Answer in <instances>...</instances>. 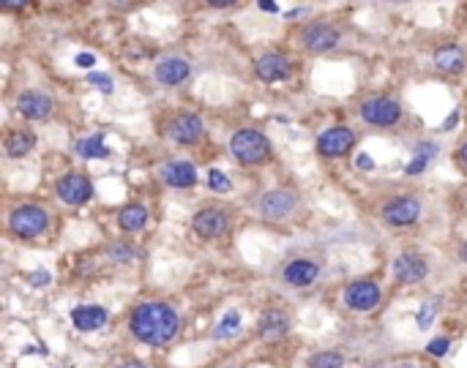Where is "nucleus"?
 I'll list each match as a JSON object with an SVG mask.
<instances>
[{
  "label": "nucleus",
  "instance_id": "2f4dec72",
  "mask_svg": "<svg viewBox=\"0 0 467 368\" xmlns=\"http://www.w3.org/2000/svg\"><path fill=\"white\" fill-rule=\"evenodd\" d=\"M110 254H112V259H115V262H128V259L134 256V248H126V245H112V248H110Z\"/></svg>",
  "mask_w": 467,
  "mask_h": 368
},
{
  "label": "nucleus",
  "instance_id": "aec40b11",
  "mask_svg": "<svg viewBox=\"0 0 467 368\" xmlns=\"http://www.w3.org/2000/svg\"><path fill=\"white\" fill-rule=\"evenodd\" d=\"M287 330H290V316L284 311H276V308L265 311L257 322V333L265 341H276V338L287 336Z\"/></svg>",
  "mask_w": 467,
  "mask_h": 368
},
{
  "label": "nucleus",
  "instance_id": "a878e982",
  "mask_svg": "<svg viewBox=\"0 0 467 368\" xmlns=\"http://www.w3.org/2000/svg\"><path fill=\"white\" fill-rule=\"evenodd\" d=\"M437 311H440V298H429V300H424V303H421V308H418V316H415V322H418V328H421V330H429V328H432Z\"/></svg>",
  "mask_w": 467,
  "mask_h": 368
},
{
  "label": "nucleus",
  "instance_id": "7ed1b4c3",
  "mask_svg": "<svg viewBox=\"0 0 467 368\" xmlns=\"http://www.w3.org/2000/svg\"><path fill=\"white\" fill-rule=\"evenodd\" d=\"M50 227V213L38 205H20L8 215V229L17 238H38Z\"/></svg>",
  "mask_w": 467,
  "mask_h": 368
},
{
  "label": "nucleus",
  "instance_id": "1a4fd4ad",
  "mask_svg": "<svg viewBox=\"0 0 467 368\" xmlns=\"http://www.w3.org/2000/svg\"><path fill=\"white\" fill-rule=\"evenodd\" d=\"M191 229H194V232H197V238H202V240L221 238V235L227 232V213H224V210H218V208H202L200 213L194 215Z\"/></svg>",
  "mask_w": 467,
  "mask_h": 368
},
{
  "label": "nucleus",
  "instance_id": "a211bd4d",
  "mask_svg": "<svg viewBox=\"0 0 467 368\" xmlns=\"http://www.w3.org/2000/svg\"><path fill=\"white\" fill-rule=\"evenodd\" d=\"M254 68H257V77H260L262 82H281V79L290 77V61H287L284 55H276V52L262 55Z\"/></svg>",
  "mask_w": 467,
  "mask_h": 368
},
{
  "label": "nucleus",
  "instance_id": "0eeeda50",
  "mask_svg": "<svg viewBox=\"0 0 467 368\" xmlns=\"http://www.w3.org/2000/svg\"><path fill=\"white\" fill-rule=\"evenodd\" d=\"M383 218L391 227H410L421 218V202L415 197H396L383 205Z\"/></svg>",
  "mask_w": 467,
  "mask_h": 368
},
{
  "label": "nucleus",
  "instance_id": "6ab92c4d",
  "mask_svg": "<svg viewBox=\"0 0 467 368\" xmlns=\"http://www.w3.org/2000/svg\"><path fill=\"white\" fill-rule=\"evenodd\" d=\"M188 74H191V68L184 58H161L156 63V79L161 85H170V88L181 85L184 79H188Z\"/></svg>",
  "mask_w": 467,
  "mask_h": 368
},
{
  "label": "nucleus",
  "instance_id": "f704fd0d",
  "mask_svg": "<svg viewBox=\"0 0 467 368\" xmlns=\"http://www.w3.org/2000/svg\"><path fill=\"white\" fill-rule=\"evenodd\" d=\"M355 164H358L361 169H374V158L372 155H366V153L358 155V158H355Z\"/></svg>",
  "mask_w": 467,
  "mask_h": 368
},
{
  "label": "nucleus",
  "instance_id": "c756f323",
  "mask_svg": "<svg viewBox=\"0 0 467 368\" xmlns=\"http://www.w3.org/2000/svg\"><path fill=\"white\" fill-rule=\"evenodd\" d=\"M88 82L96 85L101 93H112L115 91V85H112V77L110 74H88Z\"/></svg>",
  "mask_w": 467,
  "mask_h": 368
},
{
  "label": "nucleus",
  "instance_id": "c85d7f7f",
  "mask_svg": "<svg viewBox=\"0 0 467 368\" xmlns=\"http://www.w3.org/2000/svg\"><path fill=\"white\" fill-rule=\"evenodd\" d=\"M448 346H451V338L440 336V338H432V341H429L427 352H429L432 358H445V355H448Z\"/></svg>",
  "mask_w": 467,
  "mask_h": 368
},
{
  "label": "nucleus",
  "instance_id": "bb28decb",
  "mask_svg": "<svg viewBox=\"0 0 467 368\" xmlns=\"http://www.w3.org/2000/svg\"><path fill=\"white\" fill-rule=\"evenodd\" d=\"M344 358L339 352H317L309 358V368H342Z\"/></svg>",
  "mask_w": 467,
  "mask_h": 368
},
{
  "label": "nucleus",
  "instance_id": "5701e85b",
  "mask_svg": "<svg viewBox=\"0 0 467 368\" xmlns=\"http://www.w3.org/2000/svg\"><path fill=\"white\" fill-rule=\"evenodd\" d=\"M145 224H148V208H145V205H128V208H124L121 215H118V227H121L124 232H128V235L140 232Z\"/></svg>",
  "mask_w": 467,
  "mask_h": 368
},
{
  "label": "nucleus",
  "instance_id": "423d86ee",
  "mask_svg": "<svg viewBox=\"0 0 467 368\" xmlns=\"http://www.w3.org/2000/svg\"><path fill=\"white\" fill-rule=\"evenodd\" d=\"M55 194L61 197L66 205H85L91 197H94V185L85 175L80 172H71V175H63L61 181L55 183Z\"/></svg>",
  "mask_w": 467,
  "mask_h": 368
},
{
  "label": "nucleus",
  "instance_id": "c9c22d12",
  "mask_svg": "<svg viewBox=\"0 0 467 368\" xmlns=\"http://www.w3.org/2000/svg\"><path fill=\"white\" fill-rule=\"evenodd\" d=\"M457 123H459V109H454V112L445 118V123H443V131H451Z\"/></svg>",
  "mask_w": 467,
  "mask_h": 368
},
{
  "label": "nucleus",
  "instance_id": "f8f14e48",
  "mask_svg": "<svg viewBox=\"0 0 467 368\" xmlns=\"http://www.w3.org/2000/svg\"><path fill=\"white\" fill-rule=\"evenodd\" d=\"M301 44L309 49V52H328L339 44V31L331 28V25H323V22H314L309 28H304L301 33Z\"/></svg>",
  "mask_w": 467,
  "mask_h": 368
},
{
  "label": "nucleus",
  "instance_id": "393cba45",
  "mask_svg": "<svg viewBox=\"0 0 467 368\" xmlns=\"http://www.w3.org/2000/svg\"><path fill=\"white\" fill-rule=\"evenodd\" d=\"M238 330H241V314L232 308V311H227V314L218 319V325L214 328V338H216V341H224V338L238 336Z\"/></svg>",
  "mask_w": 467,
  "mask_h": 368
},
{
  "label": "nucleus",
  "instance_id": "4c0bfd02",
  "mask_svg": "<svg viewBox=\"0 0 467 368\" xmlns=\"http://www.w3.org/2000/svg\"><path fill=\"white\" fill-rule=\"evenodd\" d=\"M459 158H462V161L467 164V142L462 145V148H459Z\"/></svg>",
  "mask_w": 467,
  "mask_h": 368
},
{
  "label": "nucleus",
  "instance_id": "e433bc0d",
  "mask_svg": "<svg viewBox=\"0 0 467 368\" xmlns=\"http://www.w3.org/2000/svg\"><path fill=\"white\" fill-rule=\"evenodd\" d=\"M257 8H260V11H268V14H276V11H279L276 3H257Z\"/></svg>",
  "mask_w": 467,
  "mask_h": 368
},
{
  "label": "nucleus",
  "instance_id": "ea45409f",
  "mask_svg": "<svg viewBox=\"0 0 467 368\" xmlns=\"http://www.w3.org/2000/svg\"><path fill=\"white\" fill-rule=\"evenodd\" d=\"M121 368H145V366H142V363H126V366Z\"/></svg>",
  "mask_w": 467,
  "mask_h": 368
},
{
  "label": "nucleus",
  "instance_id": "2eb2a0df",
  "mask_svg": "<svg viewBox=\"0 0 467 368\" xmlns=\"http://www.w3.org/2000/svg\"><path fill=\"white\" fill-rule=\"evenodd\" d=\"M158 178L167 185H172V188H191L197 183V169L188 161H167L158 169Z\"/></svg>",
  "mask_w": 467,
  "mask_h": 368
},
{
  "label": "nucleus",
  "instance_id": "cd10ccee",
  "mask_svg": "<svg viewBox=\"0 0 467 368\" xmlns=\"http://www.w3.org/2000/svg\"><path fill=\"white\" fill-rule=\"evenodd\" d=\"M208 185H211V191H218V194H224V191L232 188L230 178H227L224 172H218V169H211V172H208Z\"/></svg>",
  "mask_w": 467,
  "mask_h": 368
},
{
  "label": "nucleus",
  "instance_id": "f257e3e1",
  "mask_svg": "<svg viewBox=\"0 0 467 368\" xmlns=\"http://www.w3.org/2000/svg\"><path fill=\"white\" fill-rule=\"evenodd\" d=\"M131 333L140 338L148 346H164L170 344L178 328H181V316L175 314V308H170L167 303H142L131 311Z\"/></svg>",
  "mask_w": 467,
  "mask_h": 368
},
{
  "label": "nucleus",
  "instance_id": "9d476101",
  "mask_svg": "<svg viewBox=\"0 0 467 368\" xmlns=\"http://www.w3.org/2000/svg\"><path fill=\"white\" fill-rule=\"evenodd\" d=\"M17 112L28 121H44L52 115V98L47 93L25 91L17 95Z\"/></svg>",
  "mask_w": 467,
  "mask_h": 368
},
{
  "label": "nucleus",
  "instance_id": "473e14b6",
  "mask_svg": "<svg viewBox=\"0 0 467 368\" xmlns=\"http://www.w3.org/2000/svg\"><path fill=\"white\" fill-rule=\"evenodd\" d=\"M28 281H31V286H50L52 276H50L47 270H36V273H31V276H28Z\"/></svg>",
  "mask_w": 467,
  "mask_h": 368
},
{
  "label": "nucleus",
  "instance_id": "7c9ffc66",
  "mask_svg": "<svg viewBox=\"0 0 467 368\" xmlns=\"http://www.w3.org/2000/svg\"><path fill=\"white\" fill-rule=\"evenodd\" d=\"M429 161H432V158H424V155H415V158H413V161H410V164H407V167H405V172H407V175H421V172H424V169L429 167Z\"/></svg>",
  "mask_w": 467,
  "mask_h": 368
},
{
  "label": "nucleus",
  "instance_id": "4468645a",
  "mask_svg": "<svg viewBox=\"0 0 467 368\" xmlns=\"http://www.w3.org/2000/svg\"><path fill=\"white\" fill-rule=\"evenodd\" d=\"M427 273H429V265L418 254H402L394 259V278L399 284H418L427 278Z\"/></svg>",
  "mask_w": 467,
  "mask_h": 368
},
{
  "label": "nucleus",
  "instance_id": "20e7f679",
  "mask_svg": "<svg viewBox=\"0 0 467 368\" xmlns=\"http://www.w3.org/2000/svg\"><path fill=\"white\" fill-rule=\"evenodd\" d=\"M361 121L369 123V125H380V128L396 125V123L402 121V107L394 98L374 95V98H366L361 104Z\"/></svg>",
  "mask_w": 467,
  "mask_h": 368
},
{
  "label": "nucleus",
  "instance_id": "58836bf2",
  "mask_svg": "<svg viewBox=\"0 0 467 368\" xmlns=\"http://www.w3.org/2000/svg\"><path fill=\"white\" fill-rule=\"evenodd\" d=\"M459 256H462V259L467 262V243H462V248H459Z\"/></svg>",
  "mask_w": 467,
  "mask_h": 368
},
{
  "label": "nucleus",
  "instance_id": "412c9836",
  "mask_svg": "<svg viewBox=\"0 0 467 368\" xmlns=\"http://www.w3.org/2000/svg\"><path fill=\"white\" fill-rule=\"evenodd\" d=\"M435 66L440 71H445V74H459V71H465V66H467L465 49L457 47V44H443V47H437Z\"/></svg>",
  "mask_w": 467,
  "mask_h": 368
},
{
  "label": "nucleus",
  "instance_id": "f03ea898",
  "mask_svg": "<svg viewBox=\"0 0 467 368\" xmlns=\"http://www.w3.org/2000/svg\"><path fill=\"white\" fill-rule=\"evenodd\" d=\"M230 153L241 164H260L271 155V142L265 134H260L254 128H244V131H235L230 137Z\"/></svg>",
  "mask_w": 467,
  "mask_h": 368
},
{
  "label": "nucleus",
  "instance_id": "ddd939ff",
  "mask_svg": "<svg viewBox=\"0 0 467 368\" xmlns=\"http://www.w3.org/2000/svg\"><path fill=\"white\" fill-rule=\"evenodd\" d=\"M202 118L200 115H178L175 121L170 123V128H167V134H170V139L172 142H178V145H194L200 137H202Z\"/></svg>",
  "mask_w": 467,
  "mask_h": 368
},
{
  "label": "nucleus",
  "instance_id": "6e6552de",
  "mask_svg": "<svg viewBox=\"0 0 467 368\" xmlns=\"http://www.w3.org/2000/svg\"><path fill=\"white\" fill-rule=\"evenodd\" d=\"M344 303L353 311H372L380 303V286L374 281H353L344 289Z\"/></svg>",
  "mask_w": 467,
  "mask_h": 368
},
{
  "label": "nucleus",
  "instance_id": "dca6fc26",
  "mask_svg": "<svg viewBox=\"0 0 467 368\" xmlns=\"http://www.w3.org/2000/svg\"><path fill=\"white\" fill-rule=\"evenodd\" d=\"M320 276V265L311 259H292L284 270H281V281L287 286H309Z\"/></svg>",
  "mask_w": 467,
  "mask_h": 368
},
{
  "label": "nucleus",
  "instance_id": "a19ab883",
  "mask_svg": "<svg viewBox=\"0 0 467 368\" xmlns=\"http://www.w3.org/2000/svg\"><path fill=\"white\" fill-rule=\"evenodd\" d=\"M394 368H415V366H413V363H396Z\"/></svg>",
  "mask_w": 467,
  "mask_h": 368
},
{
  "label": "nucleus",
  "instance_id": "4be33fe9",
  "mask_svg": "<svg viewBox=\"0 0 467 368\" xmlns=\"http://www.w3.org/2000/svg\"><path fill=\"white\" fill-rule=\"evenodd\" d=\"M33 145H36V137L31 131H11L6 137V142H3V151H6L8 158H22V155L31 153Z\"/></svg>",
  "mask_w": 467,
  "mask_h": 368
},
{
  "label": "nucleus",
  "instance_id": "b1692460",
  "mask_svg": "<svg viewBox=\"0 0 467 368\" xmlns=\"http://www.w3.org/2000/svg\"><path fill=\"white\" fill-rule=\"evenodd\" d=\"M74 151H77L80 158H110L112 155V151L104 145V134H94L88 139H80L74 145Z\"/></svg>",
  "mask_w": 467,
  "mask_h": 368
},
{
  "label": "nucleus",
  "instance_id": "f3484780",
  "mask_svg": "<svg viewBox=\"0 0 467 368\" xmlns=\"http://www.w3.org/2000/svg\"><path fill=\"white\" fill-rule=\"evenodd\" d=\"M107 319H110V314H107V308L101 306H77L71 311V322L82 333H94L98 328H104Z\"/></svg>",
  "mask_w": 467,
  "mask_h": 368
},
{
  "label": "nucleus",
  "instance_id": "9b49d317",
  "mask_svg": "<svg viewBox=\"0 0 467 368\" xmlns=\"http://www.w3.org/2000/svg\"><path fill=\"white\" fill-rule=\"evenodd\" d=\"M295 194L292 191H284V188H276V191H268L262 199H260V213L271 221H279V218H287V215L295 210Z\"/></svg>",
  "mask_w": 467,
  "mask_h": 368
},
{
  "label": "nucleus",
  "instance_id": "72a5a7b5",
  "mask_svg": "<svg viewBox=\"0 0 467 368\" xmlns=\"http://www.w3.org/2000/svg\"><path fill=\"white\" fill-rule=\"evenodd\" d=\"M77 66L80 68H94L96 66V55H91V52H82V55H77Z\"/></svg>",
  "mask_w": 467,
  "mask_h": 368
},
{
  "label": "nucleus",
  "instance_id": "39448f33",
  "mask_svg": "<svg viewBox=\"0 0 467 368\" xmlns=\"http://www.w3.org/2000/svg\"><path fill=\"white\" fill-rule=\"evenodd\" d=\"M353 145H355V134L347 125H334L317 137V151H320V155H328V158L347 155L353 151Z\"/></svg>",
  "mask_w": 467,
  "mask_h": 368
}]
</instances>
